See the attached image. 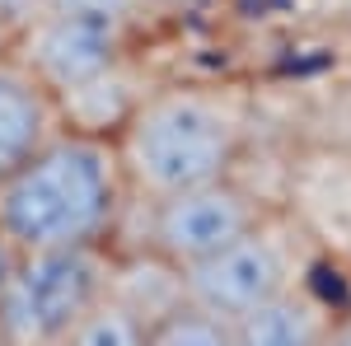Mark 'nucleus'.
<instances>
[{
	"mask_svg": "<svg viewBox=\"0 0 351 346\" xmlns=\"http://www.w3.org/2000/svg\"><path fill=\"white\" fill-rule=\"evenodd\" d=\"M132 183L112 136L56 127L5 183L0 230L19 253L38 248H117L127 225Z\"/></svg>",
	"mask_w": 351,
	"mask_h": 346,
	"instance_id": "obj_1",
	"label": "nucleus"
},
{
	"mask_svg": "<svg viewBox=\"0 0 351 346\" xmlns=\"http://www.w3.org/2000/svg\"><path fill=\"white\" fill-rule=\"evenodd\" d=\"M112 145L136 197H169L234 173L248 145V103L220 84L145 89Z\"/></svg>",
	"mask_w": 351,
	"mask_h": 346,
	"instance_id": "obj_2",
	"label": "nucleus"
},
{
	"mask_svg": "<svg viewBox=\"0 0 351 346\" xmlns=\"http://www.w3.org/2000/svg\"><path fill=\"white\" fill-rule=\"evenodd\" d=\"M117 248H38L19 253L0 295V346H61L108 295Z\"/></svg>",
	"mask_w": 351,
	"mask_h": 346,
	"instance_id": "obj_3",
	"label": "nucleus"
},
{
	"mask_svg": "<svg viewBox=\"0 0 351 346\" xmlns=\"http://www.w3.org/2000/svg\"><path fill=\"white\" fill-rule=\"evenodd\" d=\"M304 271H309V258H304L300 230L276 211H267L239 239H230L202 262L183 267V281H188L192 304L234 323L248 309L304 286Z\"/></svg>",
	"mask_w": 351,
	"mask_h": 346,
	"instance_id": "obj_4",
	"label": "nucleus"
},
{
	"mask_svg": "<svg viewBox=\"0 0 351 346\" xmlns=\"http://www.w3.org/2000/svg\"><path fill=\"white\" fill-rule=\"evenodd\" d=\"M136 201L145 206V239L136 248H150L173 267H192L211 258L216 248L239 239L243 230H253L271 211L234 173L169 192V197H136Z\"/></svg>",
	"mask_w": 351,
	"mask_h": 346,
	"instance_id": "obj_5",
	"label": "nucleus"
},
{
	"mask_svg": "<svg viewBox=\"0 0 351 346\" xmlns=\"http://www.w3.org/2000/svg\"><path fill=\"white\" fill-rule=\"evenodd\" d=\"M10 52L19 56L56 99V94H66V89L112 71L117 61H127L132 56V28H117V24H104V19H84V14H66V10H47L43 5L10 38Z\"/></svg>",
	"mask_w": 351,
	"mask_h": 346,
	"instance_id": "obj_6",
	"label": "nucleus"
},
{
	"mask_svg": "<svg viewBox=\"0 0 351 346\" xmlns=\"http://www.w3.org/2000/svg\"><path fill=\"white\" fill-rule=\"evenodd\" d=\"M61 127L52 89L14 52L0 56V183Z\"/></svg>",
	"mask_w": 351,
	"mask_h": 346,
	"instance_id": "obj_7",
	"label": "nucleus"
},
{
	"mask_svg": "<svg viewBox=\"0 0 351 346\" xmlns=\"http://www.w3.org/2000/svg\"><path fill=\"white\" fill-rule=\"evenodd\" d=\"M332 314L337 309L324 295H314L309 286H295V291L239 314L230 328H234V346H324Z\"/></svg>",
	"mask_w": 351,
	"mask_h": 346,
	"instance_id": "obj_8",
	"label": "nucleus"
},
{
	"mask_svg": "<svg viewBox=\"0 0 351 346\" xmlns=\"http://www.w3.org/2000/svg\"><path fill=\"white\" fill-rule=\"evenodd\" d=\"M145 346H234V328H230V319H220V314L188 299L150 328Z\"/></svg>",
	"mask_w": 351,
	"mask_h": 346,
	"instance_id": "obj_9",
	"label": "nucleus"
},
{
	"mask_svg": "<svg viewBox=\"0 0 351 346\" xmlns=\"http://www.w3.org/2000/svg\"><path fill=\"white\" fill-rule=\"evenodd\" d=\"M145 337H150V328L136 319L127 304H117L112 295H104V299L75 323V332L61 346H145Z\"/></svg>",
	"mask_w": 351,
	"mask_h": 346,
	"instance_id": "obj_10",
	"label": "nucleus"
},
{
	"mask_svg": "<svg viewBox=\"0 0 351 346\" xmlns=\"http://www.w3.org/2000/svg\"><path fill=\"white\" fill-rule=\"evenodd\" d=\"M47 10H66V14H84V19H104V24L132 28L145 14V0H47Z\"/></svg>",
	"mask_w": 351,
	"mask_h": 346,
	"instance_id": "obj_11",
	"label": "nucleus"
},
{
	"mask_svg": "<svg viewBox=\"0 0 351 346\" xmlns=\"http://www.w3.org/2000/svg\"><path fill=\"white\" fill-rule=\"evenodd\" d=\"M43 5H47V0H0V28L14 38V33H19V28H24Z\"/></svg>",
	"mask_w": 351,
	"mask_h": 346,
	"instance_id": "obj_12",
	"label": "nucleus"
},
{
	"mask_svg": "<svg viewBox=\"0 0 351 346\" xmlns=\"http://www.w3.org/2000/svg\"><path fill=\"white\" fill-rule=\"evenodd\" d=\"M324 346H351V314H332Z\"/></svg>",
	"mask_w": 351,
	"mask_h": 346,
	"instance_id": "obj_13",
	"label": "nucleus"
},
{
	"mask_svg": "<svg viewBox=\"0 0 351 346\" xmlns=\"http://www.w3.org/2000/svg\"><path fill=\"white\" fill-rule=\"evenodd\" d=\"M14 258H19V248L5 239V230H0V295H5V281H10V271H14Z\"/></svg>",
	"mask_w": 351,
	"mask_h": 346,
	"instance_id": "obj_14",
	"label": "nucleus"
},
{
	"mask_svg": "<svg viewBox=\"0 0 351 346\" xmlns=\"http://www.w3.org/2000/svg\"><path fill=\"white\" fill-rule=\"evenodd\" d=\"M183 5H197V0H145V10H183Z\"/></svg>",
	"mask_w": 351,
	"mask_h": 346,
	"instance_id": "obj_15",
	"label": "nucleus"
},
{
	"mask_svg": "<svg viewBox=\"0 0 351 346\" xmlns=\"http://www.w3.org/2000/svg\"><path fill=\"white\" fill-rule=\"evenodd\" d=\"M10 52V33H5V28H0V56Z\"/></svg>",
	"mask_w": 351,
	"mask_h": 346,
	"instance_id": "obj_16",
	"label": "nucleus"
}]
</instances>
